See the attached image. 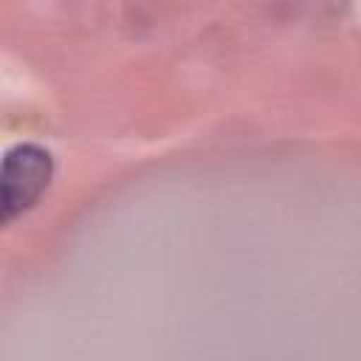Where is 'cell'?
<instances>
[{
    "label": "cell",
    "instance_id": "cell-1",
    "mask_svg": "<svg viewBox=\"0 0 361 361\" xmlns=\"http://www.w3.org/2000/svg\"><path fill=\"white\" fill-rule=\"evenodd\" d=\"M54 178V155L39 144H17L3 155L0 169V212L3 220H14L31 209Z\"/></svg>",
    "mask_w": 361,
    "mask_h": 361
}]
</instances>
